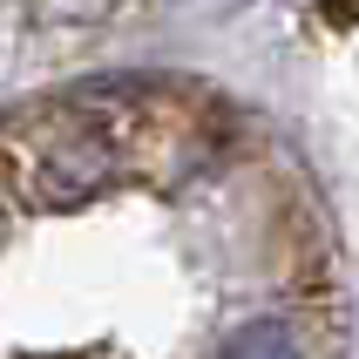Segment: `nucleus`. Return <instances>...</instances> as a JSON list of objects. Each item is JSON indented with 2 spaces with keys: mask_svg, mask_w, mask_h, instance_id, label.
Here are the masks:
<instances>
[{
  "mask_svg": "<svg viewBox=\"0 0 359 359\" xmlns=\"http://www.w3.org/2000/svg\"><path fill=\"white\" fill-rule=\"evenodd\" d=\"M319 7H325L332 27H353V20H359V0H319Z\"/></svg>",
  "mask_w": 359,
  "mask_h": 359,
  "instance_id": "obj_2",
  "label": "nucleus"
},
{
  "mask_svg": "<svg viewBox=\"0 0 359 359\" xmlns=\"http://www.w3.org/2000/svg\"><path fill=\"white\" fill-rule=\"evenodd\" d=\"M224 359H292V339H285L278 319H251V325H238V332H231Z\"/></svg>",
  "mask_w": 359,
  "mask_h": 359,
  "instance_id": "obj_1",
  "label": "nucleus"
}]
</instances>
